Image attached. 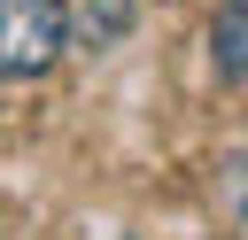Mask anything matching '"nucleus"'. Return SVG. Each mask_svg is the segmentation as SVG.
<instances>
[{"mask_svg":"<svg viewBox=\"0 0 248 240\" xmlns=\"http://www.w3.org/2000/svg\"><path fill=\"white\" fill-rule=\"evenodd\" d=\"M62 31H78L85 46H116L132 31V0H78V8H62Z\"/></svg>","mask_w":248,"mask_h":240,"instance_id":"2","label":"nucleus"},{"mask_svg":"<svg viewBox=\"0 0 248 240\" xmlns=\"http://www.w3.org/2000/svg\"><path fill=\"white\" fill-rule=\"evenodd\" d=\"M240 39H248V8L225 0L217 8V31H209V54H217V77L225 85H240Z\"/></svg>","mask_w":248,"mask_h":240,"instance_id":"3","label":"nucleus"},{"mask_svg":"<svg viewBox=\"0 0 248 240\" xmlns=\"http://www.w3.org/2000/svg\"><path fill=\"white\" fill-rule=\"evenodd\" d=\"M62 46V0H0V77H39Z\"/></svg>","mask_w":248,"mask_h":240,"instance_id":"1","label":"nucleus"}]
</instances>
